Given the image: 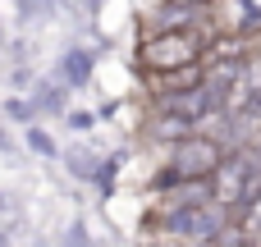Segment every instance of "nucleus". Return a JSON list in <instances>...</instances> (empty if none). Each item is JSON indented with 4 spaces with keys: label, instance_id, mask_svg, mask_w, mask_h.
Returning <instances> with one entry per match:
<instances>
[{
    "label": "nucleus",
    "instance_id": "obj_1",
    "mask_svg": "<svg viewBox=\"0 0 261 247\" xmlns=\"http://www.w3.org/2000/svg\"><path fill=\"white\" fill-rule=\"evenodd\" d=\"M225 165L220 147L211 138H179L174 156H170V170L161 174V188H174V183H206L216 179V170Z\"/></svg>",
    "mask_w": 261,
    "mask_h": 247
},
{
    "label": "nucleus",
    "instance_id": "obj_2",
    "mask_svg": "<svg viewBox=\"0 0 261 247\" xmlns=\"http://www.w3.org/2000/svg\"><path fill=\"white\" fill-rule=\"evenodd\" d=\"M161 229L179 243H216L225 234V206L220 202H197V206H165Z\"/></svg>",
    "mask_w": 261,
    "mask_h": 247
},
{
    "label": "nucleus",
    "instance_id": "obj_3",
    "mask_svg": "<svg viewBox=\"0 0 261 247\" xmlns=\"http://www.w3.org/2000/svg\"><path fill=\"white\" fill-rule=\"evenodd\" d=\"M211 188H216V202H220V206H248L261 193V151H239V156H229V160L216 170Z\"/></svg>",
    "mask_w": 261,
    "mask_h": 247
},
{
    "label": "nucleus",
    "instance_id": "obj_4",
    "mask_svg": "<svg viewBox=\"0 0 261 247\" xmlns=\"http://www.w3.org/2000/svg\"><path fill=\"white\" fill-rule=\"evenodd\" d=\"M206 50V37L197 32H161L151 41H142V64L151 73H179V69H193Z\"/></svg>",
    "mask_w": 261,
    "mask_h": 247
},
{
    "label": "nucleus",
    "instance_id": "obj_5",
    "mask_svg": "<svg viewBox=\"0 0 261 247\" xmlns=\"http://www.w3.org/2000/svg\"><path fill=\"white\" fill-rule=\"evenodd\" d=\"M216 32H229V37L261 32V0H220L216 5Z\"/></svg>",
    "mask_w": 261,
    "mask_h": 247
},
{
    "label": "nucleus",
    "instance_id": "obj_6",
    "mask_svg": "<svg viewBox=\"0 0 261 247\" xmlns=\"http://www.w3.org/2000/svg\"><path fill=\"white\" fill-rule=\"evenodd\" d=\"M64 73H69V78H73V83H78V78H83V73H87V60H83V55H73V60H69V64H64Z\"/></svg>",
    "mask_w": 261,
    "mask_h": 247
},
{
    "label": "nucleus",
    "instance_id": "obj_7",
    "mask_svg": "<svg viewBox=\"0 0 261 247\" xmlns=\"http://www.w3.org/2000/svg\"><path fill=\"white\" fill-rule=\"evenodd\" d=\"M170 5H193L197 9V5H220V0H170Z\"/></svg>",
    "mask_w": 261,
    "mask_h": 247
}]
</instances>
